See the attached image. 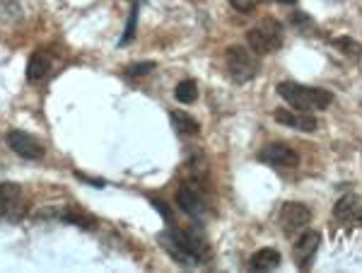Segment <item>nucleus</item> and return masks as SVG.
<instances>
[{
  "label": "nucleus",
  "instance_id": "nucleus-16",
  "mask_svg": "<svg viewBox=\"0 0 362 273\" xmlns=\"http://www.w3.org/2000/svg\"><path fill=\"white\" fill-rule=\"evenodd\" d=\"M358 211H360V201L355 199L353 194H346L341 201L334 206V216L338 220H348V218H355L358 216Z\"/></svg>",
  "mask_w": 362,
  "mask_h": 273
},
{
  "label": "nucleus",
  "instance_id": "nucleus-19",
  "mask_svg": "<svg viewBox=\"0 0 362 273\" xmlns=\"http://www.w3.org/2000/svg\"><path fill=\"white\" fill-rule=\"evenodd\" d=\"M61 220L78 225V228H95V218H90L85 211H75V208H66V211H61Z\"/></svg>",
  "mask_w": 362,
  "mask_h": 273
},
{
  "label": "nucleus",
  "instance_id": "nucleus-2",
  "mask_svg": "<svg viewBox=\"0 0 362 273\" xmlns=\"http://www.w3.org/2000/svg\"><path fill=\"white\" fill-rule=\"evenodd\" d=\"M247 44L256 56L273 54V51H278L283 46V27L273 17H266L259 27L247 32Z\"/></svg>",
  "mask_w": 362,
  "mask_h": 273
},
{
  "label": "nucleus",
  "instance_id": "nucleus-3",
  "mask_svg": "<svg viewBox=\"0 0 362 273\" xmlns=\"http://www.w3.org/2000/svg\"><path fill=\"white\" fill-rule=\"evenodd\" d=\"M225 68L235 83H249L259 73V58L244 46H230L225 51Z\"/></svg>",
  "mask_w": 362,
  "mask_h": 273
},
{
  "label": "nucleus",
  "instance_id": "nucleus-14",
  "mask_svg": "<svg viewBox=\"0 0 362 273\" xmlns=\"http://www.w3.org/2000/svg\"><path fill=\"white\" fill-rule=\"evenodd\" d=\"M280 261H283V257H280V252H276V249H271V247H264V249H259V252L251 257V269L254 271H273V269H278L280 266Z\"/></svg>",
  "mask_w": 362,
  "mask_h": 273
},
{
  "label": "nucleus",
  "instance_id": "nucleus-5",
  "mask_svg": "<svg viewBox=\"0 0 362 273\" xmlns=\"http://www.w3.org/2000/svg\"><path fill=\"white\" fill-rule=\"evenodd\" d=\"M259 160L266 162V165H271V167H278V170H293V167L300 165V155L283 143L266 145V148L259 153Z\"/></svg>",
  "mask_w": 362,
  "mask_h": 273
},
{
  "label": "nucleus",
  "instance_id": "nucleus-9",
  "mask_svg": "<svg viewBox=\"0 0 362 273\" xmlns=\"http://www.w3.org/2000/svg\"><path fill=\"white\" fill-rule=\"evenodd\" d=\"M177 235V240H179V245L184 247V252L189 254L191 259L196 261H206L210 259V247H208V242L203 240V235H198L196 230H179V232H174Z\"/></svg>",
  "mask_w": 362,
  "mask_h": 273
},
{
  "label": "nucleus",
  "instance_id": "nucleus-4",
  "mask_svg": "<svg viewBox=\"0 0 362 273\" xmlns=\"http://www.w3.org/2000/svg\"><path fill=\"white\" fill-rule=\"evenodd\" d=\"M312 220V213L305 203H297V201H290L283 206L280 211V228H283L285 235H295V232L305 230Z\"/></svg>",
  "mask_w": 362,
  "mask_h": 273
},
{
  "label": "nucleus",
  "instance_id": "nucleus-25",
  "mask_svg": "<svg viewBox=\"0 0 362 273\" xmlns=\"http://www.w3.org/2000/svg\"><path fill=\"white\" fill-rule=\"evenodd\" d=\"M290 20H293L295 27H309V25H312V22H309V17L305 13H295L293 17H290Z\"/></svg>",
  "mask_w": 362,
  "mask_h": 273
},
{
  "label": "nucleus",
  "instance_id": "nucleus-6",
  "mask_svg": "<svg viewBox=\"0 0 362 273\" xmlns=\"http://www.w3.org/2000/svg\"><path fill=\"white\" fill-rule=\"evenodd\" d=\"M319 245H321V235H319L317 230L302 232V235L297 237L295 247H293V259H295V264L300 266V269H305V271H307L309 266H312L314 257H317Z\"/></svg>",
  "mask_w": 362,
  "mask_h": 273
},
{
  "label": "nucleus",
  "instance_id": "nucleus-20",
  "mask_svg": "<svg viewBox=\"0 0 362 273\" xmlns=\"http://www.w3.org/2000/svg\"><path fill=\"white\" fill-rule=\"evenodd\" d=\"M331 44H334L336 49H341L343 54L350 56V58H360L362 56V46L355 42V39H350V37H338Z\"/></svg>",
  "mask_w": 362,
  "mask_h": 273
},
{
  "label": "nucleus",
  "instance_id": "nucleus-23",
  "mask_svg": "<svg viewBox=\"0 0 362 273\" xmlns=\"http://www.w3.org/2000/svg\"><path fill=\"white\" fill-rule=\"evenodd\" d=\"M153 206L157 208V211H160V216L165 218L169 225H172V220H174V218H172V213H169V206H167V203H165V201H157V199H153Z\"/></svg>",
  "mask_w": 362,
  "mask_h": 273
},
{
  "label": "nucleus",
  "instance_id": "nucleus-22",
  "mask_svg": "<svg viewBox=\"0 0 362 273\" xmlns=\"http://www.w3.org/2000/svg\"><path fill=\"white\" fill-rule=\"evenodd\" d=\"M155 71V63H136V66H131V68H126V78L128 80H138V78H143V75H148V73H153Z\"/></svg>",
  "mask_w": 362,
  "mask_h": 273
},
{
  "label": "nucleus",
  "instance_id": "nucleus-17",
  "mask_svg": "<svg viewBox=\"0 0 362 273\" xmlns=\"http://www.w3.org/2000/svg\"><path fill=\"white\" fill-rule=\"evenodd\" d=\"M22 10L15 0H0V27H13L20 22Z\"/></svg>",
  "mask_w": 362,
  "mask_h": 273
},
{
  "label": "nucleus",
  "instance_id": "nucleus-1",
  "mask_svg": "<svg viewBox=\"0 0 362 273\" xmlns=\"http://www.w3.org/2000/svg\"><path fill=\"white\" fill-rule=\"evenodd\" d=\"M278 95L297 112H321V109H329L334 102V95L329 90L307 87L300 83H280Z\"/></svg>",
  "mask_w": 362,
  "mask_h": 273
},
{
  "label": "nucleus",
  "instance_id": "nucleus-24",
  "mask_svg": "<svg viewBox=\"0 0 362 273\" xmlns=\"http://www.w3.org/2000/svg\"><path fill=\"white\" fill-rule=\"evenodd\" d=\"M232 5L239 10V13H251L256 5V0H232Z\"/></svg>",
  "mask_w": 362,
  "mask_h": 273
},
{
  "label": "nucleus",
  "instance_id": "nucleus-27",
  "mask_svg": "<svg viewBox=\"0 0 362 273\" xmlns=\"http://www.w3.org/2000/svg\"><path fill=\"white\" fill-rule=\"evenodd\" d=\"M128 3H140V0H128Z\"/></svg>",
  "mask_w": 362,
  "mask_h": 273
},
{
  "label": "nucleus",
  "instance_id": "nucleus-21",
  "mask_svg": "<svg viewBox=\"0 0 362 273\" xmlns=\"http://www.w3.org/2000/svg\"><path fill=\"white\" fill-rule=\"evenodd\" d=\"M138 8H140V3H133L131 15H128V27H126L124 37H121L119 46H128V44L133 42V37H136V27H138Z\"/></svg>",
  "mask_w": 362,
  "mask_h": 273
},
{
  "label": "nucleus",
  "instance_id": "nucleus-7",
  "mask_svg": "<svg viewBox=\"0 0 362 273\" xmlns=\"http://www.w3.org/2000/svg\"><path fill=\"white\" fill-rule=\"evenodd\" d=\"M5 141L13 148L15 155L25 160H39L44 155V145L32 136V133H25V131H10L5 136Z\"/></svg>",
  "mask_w": 362,
  "mask_h": 273
},
{
  "label": "nucleus",
  "instance_id": "nucleus-12",
  "mask_svg": "<svg viewBox=\"0 0 362 273\" xmlns=\"http://www.w3.org/2000/svg\"><path fill=\"white\" fill-rule=\"evenodd\" d=\"M49 73H51V54H49V51H44V49L34 51V54L29 56V61H27V80L39 83V80H44Z\"/></svg>",
  "mask_w": 362,
  "mask_h": 273
},
{
  "label": "nucleus",
  "instance_id": "nucleus-15",
  "mask_svg": "<svg viewBox=\"0 0 362 273\" xmlns=\"http://www.w3.org/2000/svg\"><path fill=\"white\" fill-rule=\"evenodd\" d=\"M169 116H172L174 131L181 133V136H198V133H201V124H198V121L191 114H186V112H172Z\"/></svg>",
  "mask_w": 362,
  "mask_h": 273
},
{
  "label": "nucleus",
  "instance_id": "nucleus-18",
  "mask_svg": "<svg viewBox=\"0 0 362 273\" xmlns=\"http://www.w3.org/2000/svg\"><path fill=\"white\" fill-rule=\"evenodd\" d=\"M174 97L181 102V104H191L196 102L198 97V85L196 80H181V83L174 87Z\"/></svg>",
  "mask_w": 362,
  "mask_h": 273
},
{
  "label": "nucleus",
  "instance_id": "nucleus-26",
  "mask_svg": "<svg viewBox=\"0 0 362 273\" xmlns=\"http://www.w3.org/2000/svg\"><path fill=\"white\" fill-rule=\"evenodd\" d=\"M276 3H285V5H290V3H295V0H276Z\"/></svg>",
  "mask_w": 362,
  "mask_h": 273
},
{
  "label": "nucleus",
  "instance_id": "nucleus-11",
  "mask_svg": "<svg viewBox=\"0 0 362 273\" xmlns=\"http://www.w3.org/2000/svg\"><path fill=\"white\" fill-rule=\"evenodd\" d=\"M177 203H179L181 211H184L186 216H191V218H201L203 211H206L201 194H198L194 187H181L177 191Z\"/></svg>",
  "mask_w": 362,
  "mask_h": 273
},
{
  "label": "nucleus",
  "instance_id": "nucleus-10",
  "mask_svg": "<svg viewBox=\"0 0 362 273\" xmlns=\"http://www.w3.org/2000/svg\"><path fill=\"white\" fill-rule=\"evenodd\" d=\"M273 119L278 124L288 126V129H295V131H305V133H312L317 131V116H309V112H297V109H276L273 112Z\"/></svg>",
  "mask_w": 362,
  "mask_h": 273
},
{
  "label": "nucleus",
  "instance_id": "nucleus-8",
  "mask_svg": "<svg viewBox=\"0 0 362 273\" xmlns=\"http://www.w3.org/2000/svg\"><path fill=\"white\" fill-rule=\"evenodd\" d=\"M25 213L22 203V189L17 184H0V218H20Z\"/></svg>",
  "mask_w": 362,
  "mask_h": 273
},
{
  "label": "nucleus",
  "instance_id": "nucleus-13",
  "mask_svg": "<svg viewBox=\"0 0 362 273\" xmlns=\"http://www.w3.org/2000/svg\"><path fill=\"white\" fill-rule=\"evenodd\" d=\"M157 240H160V245L167 249L169 257L177 261V264H181V266H194V264H196V261L184 252V247L179 245V240H177V235H174V230L162 232V235L157 237Z\"/></svg>",
  "mask_w": 362,
  "mask_h": 273
}]
</instances>
